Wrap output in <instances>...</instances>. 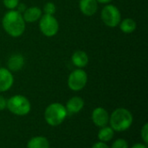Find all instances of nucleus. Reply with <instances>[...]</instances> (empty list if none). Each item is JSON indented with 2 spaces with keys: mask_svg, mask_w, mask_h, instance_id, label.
<instances>
[{
  "mask_svg": "<svg viewBox=\"0 0 148 148\" xmlns=\"http://www.w3.org/2000/svg\"><path fill=\"white\" fill-rule=\"evenodd\" d=\"M2 25L8 35L12 38H18L24 32L26 23L20 12L16 10H10L3 17Z\"/></svg>",
  "mask_w": 148,
  "mask_h": 148,
  "instance_id": "nucleus-1",
  "label": "nucleus"
},
{
  "mask_svg": "<svg viewBox=\"0 0 148 148\" xmlns=\"http://www.w3.org/2000/svg\"><path fill=\"white\" fill-rule=\"evenodd\" d=\"M134 121L133 114L126 108L115 109L109 117V123L115 132H125L128 130Z\"/></svg>",
  "mask_w": 148,
  "mask_h": 148,
  "instance_id": "nucleus-2",
  "label": "nucleus"
},
{
  "mask_svg": "<svg viewBox=\"0 0 148 148\" xmlns=\"http://www.w3.org/2000/svg\"><path fill=\"white\" fill-rule=\"evenodd\" d=\"M67 115V109L61 103H52L49 105L44 112L45 121L51 126L61 125L65 120Z\"/></svg>",
  "mask_w": 148,
  "mask_h": 148,
  "instance_id": "nucleus-3",
  "label": "nucleus"
},
{
  "mask_svg": "<svg viewBox=\"0 0 148 148\" xmlns=\"http://www.w3.org/2000/svg\"><path fill=\"white\" fill-rule=\"evenodd\" d=\"M8 110L17 116L27 115L31 110L29 100L23 95H14L7 100Z\"/></svg>",
  "mask_w": 148,
  "mask_h": 148,
  "instance_id": "nucleus-4",
  "label": "nucleus"
},
{
  "mask_svg": "<svg viewBox=\"0 0 148 148\" xmlns=\"http://www.w3.org/2000/svg\"><path fill=\"white\" fill-rule=\"evenodd\" d=\"M102 22L108 27L114 28L119 25L121 21L120 10L114 4H107L103 7L101 13Z\"/></svg>",
  "mask_w": 148,
  "mask_h": 148,
  "instance_id": "nucleus-5",
  "label": "nucleus"
},
{
  "mask_svg": "<svg viewBox=\"0 0 148 148\" xmlns=\"http://www.w3.org/2000/svg\"><path fill=\"white\" fill-rule=\"evenodd\" d=\"M39 28L44 36L48 38L54 37L59 31V23L53 15L44 14L40 18Z\"/></svg>",
  "mask_w": 148,
  "mask_h": 148,
  "instance_id": "nucleus-6",
  "label": "nucleus"
},
{
  "mask_svg": "<svg viewBox=\"0 0 148 148\" xmlns=\"http://www.w3.org/2000/svg\"><path fill=\"white\" fill-rule=\"evenodd\" d=\"M88 83V74L82 68L73 71L68 79V85L70 90L79 92L82 90Z\"/></svg>",
  "mask_w": 148,
  "mask_h": 148,
  "instance_id": "nucleus-7",
  "label": "nucleus"
},
{
  "mask_svg": "<svg viewBox=\"0 0 148 148\" xmlns=\"http://www.w3.org/2000/svg\"><path fill=\"white\" fill-rule=\"evenodd\" d=\"M93 123L98 127H103L108 125L109 121V115L108 111L103 107H96L92 113Z\"/></svg>",
  "mask_w": 148,
  "mask_h": 148,
  "instance_id": "nucleus-8",
  "label": "nucleus"
},
{
  "mask_svg": "<svg viewBox=\"0 0 148 148\" xmlns=\"http://www.w3.org/2000/svg\"><path fill=\"white\" fill-rule=\"evenodd\" d=\"M14 83L12 72L7 68H0V92H7Z\"/></svg>",
  "mask_w": 148,
  "mask_h": 148,
  "instance_id": "nucleus-9",
  "label": "nucleus"
},
{
  "mask_svg": "<svg viewBox=\"0 0 148 148\" xmlns=\"http://www.w3.org/2000/svg\"><path fill=\"white\" fill-rule=\"evenodd\" d=\"M79 8L83 15L91 17L98 10V2L96 0H80Z\"/></svg>",
  "mask_w": 148,
  "mask_h": 148,
  "instance_id": "nucleus-10",
  "label": "nucleus"
},
{
  "mask_svg": "<svg viewBox=\"0 0 148 148\" xmlns=\"http://www.w3.org/2000/svg\"><path fill=\"white\" fill-rule=\"evenodd\" d=\"M24 65V58L22 54L15 53L11 55L8 61H7V66L8 70H10L11 72H19Z\"/></svg>",
  "mask_w": 148,
  "mask_h": 148,
  "instance_id": "nucleus-11",
  "label": "nucleus"
},
{
  "mask_svg": "<svg viewBox=\"0 0 148 148\" xmlns=\"http://www.w3.org/2000/svg\"><path fill=\"white\" fill-rule=\"evenodd\" d=\"M22 15L25 23H35L41 18L42 16V11L37 6H31L26 8Z\"/></svg>",
  "mask_w": 148,
  "mask_h": 148,
  "instance_id": "nucleus-12",
  "label": "nucleus"
},
{
  "mask_svg": "<svg viewBox=\"0 0 148 148\" xmlns=\"http://www.w3.org/2000/svg\"><path fill=\"white\" fill-rule=\"evenodd\" d=\"M84 106V100L78 96L72 97L69 99L66 104V109L67 112L69 113H77L82 110Z\"/></svg>",
  "mask_w": 148,
  "mask_h": 148,
  "instance_id": "nucleus-13",
  "label": "nucleus"
},
{
  "mask_svg": "<svg viewBox=\"0 0 148 148\" xmlns=\"http://www.w3.org/2000/svg\"><path fill=\"white\" fill-rule=\"evenodd\" d=\"M71 60L74 65H75L76 67L83 68L86 67L88 64V56L84 51L78 50L73 53L71 57Z\"/></svg>",
  "mask_w": 148,
  "mask_h": 148,
  "instance_id": "nucleus-14",
  "label": "nucleus"
},
{
  "mask_svg": "<svg viewBox=\"0 0 148 148\" xmlns=\"http://www.w3.org/2000/svg\"><path fill=\"white\" fill-rule=\"evenodd\" d=\"M27 148H49V142L43 136L33 137L28 141Z\"/></svg>",
  "mask_w": 148,
  "mask_h": 148,
  "instance_id": "nucleus-15",
  "label": "nucleus"
},
{
  "mask_svg": "<svg viewBox=\"0 0 148 148\" xmlns=\"http://www.w3.org/2000/svg\"><path fill=\"white\" fill-rule=\"evenodd\" d=\"M119 25H120L121 31L124 33H127V34L134 32L137 27L136 22L133 18H125L120 22Z\"/></svg>",
  "mask_w": 148,
  "mask_h": 148,
  "instance_id": "nucleus-16",
  "label": "nucleus"
},
{
  "mask_svg": "<svg viewBox=\"0 0 148 148\" xmlns=\"http://www.w3.org/2000/svg\"><path fill=\"white\" fill-rule=\"evenodd\" d=\"M114 135V131L112 129L111 126H103L101 127V130L98 133V139L101 142H108L110 141Z\"/></svg>",
  "mask_w": 148,
  "mask_h": 148,
  "instance_id": "nucleus-17",
  "label": "nucleus"
},
{
  "mask_svg": "<svg viewBox=\"0 0 148 148\" xmlns=\"http://www.w3.org/2000/svg\"><path fill=\"white\" fill-rule=\"evenodd\" d=\"M43 11L47 15H54L56 12V6L52 2H48L43 6Z\"/></svg>",
  "mask_w": 148,
  "mask_h": 148,
  "instance_id": "nucleus-18",
  "label": "nucleus"
},
{
  "mask_svg": "<svg viewBox=\"0 0 148 148\" xmlns=\"http://www.w3.org/2000/svg\"><path fill=\"white\" fill-rule=\"evenodd\" d=\"M111 148H128V143L124 139H118L113 143Z\"/></svg>",
  "mask_w": 148,
  "mask_h": 148,
  "instance_id": "nucleus-19",
  "label": "nucleus"
},
{
  "mask_svg": "<svg viewBox=\"0 0 148 148\" xmlns=\"http://www.w3.org/2000/svg\"><path fill=\"white\" fill-rule=\"evenodd\" d=\"M3 3L8 10H15L19 3V0H3Z\"/></svg>",
  "mask_w": 148,
  "mask_h": 148,
  "instance_id": "nucleus-20",
  "label": "nucleus"
},
{
  "mask_svg": "<svg viewBox=\"0 0 148 148\" xmlns=\"http://www.w3.org/2000/svg\"><path fill=\"white\" fill-rule=\"evenodd\" d=\"M140 135H141V138L144 141V144L147 145L148 144V124L146 123L142 129H141V132H140Z\"/></svg>",
  "mask_w": 148,
  "mask_h": 148,
  "instance_id": "nucleus-21",
  "label": "nucleus"
},
{
  "mask_svg": "<svg viewBox=\"0 0 148 148\" xmlns=\"http://www.w3.org/2000/svg\"><path fill=\"white\" fill-rule=\"evenodd\" d=\"M6 106H7V100L5 99L4 97L0 95V111L4 110Z\"/></svg>",
  "mask_w": 148,
  "mask_h": 148,
  "instance_id": "nucleus-22",
  "label": "nucleus"
},
{
  "mask_svg": "<svg viewBox=\"0 0 148 148\" xmlns=\"http://www.w3.org/2000/svg\"><path fill=\"white\" fill-rule=\"evenodd\" d=\"M92 148H109V147H108V146L105 142L99 141V142H96L95 144H94V146L92 147Z\"/></svg>",
  "mask_w": 148,
  "mask_h": 148,
  "instance_id": "nucleus-23",
  "label": "nucleus"
},
{
  "mask_svg": "<svg viewBox=\"0 0 148 148\" xmlns=\"http://www.w3.org/2000/svg\"><path fill=\"white\" fill-rule=\"evenodd\" d=\"M26 5L25 4H23V3H18V5L16 6V10L18 11V12H20L21 14H23V11L26 10Z\"/></svg>",
  "mask_w": 148,
  "mask_h": 148,
  "instance_id": "nucleus-24",
  "label": "nucleus"
},
{
  "mask_svg": "<svg viewBox=\"0 0 148 148\" xmlns=\"http://www.w3.org/2000/svg\"><path fill=\"white\" fill-rule=\"evenodd\" d=\"M131 148H147V145H146V144H140V143H136V144H134Z\"/></svg>",
  "mask_w": 148,
  "mask_h": 148,
  "instance_id": "nucleus-25",
  "label": "nucleus"
},
{
  "mask_svg": "<svg viewBox=\"0 0 148 148\" xmlns=\"http://www.w3.org/2000/svg\"><path fill=\"white\" fill-rule=\"evenodd\" d=\"M98 3H106V4H108V3H111L113 0H96Z\"/></svg>",
  "mask_w": 148,
  "mask_h": 148,
  "instance_id": "nucleus-26",
  "label": "nucleus"
}]
</instances>
